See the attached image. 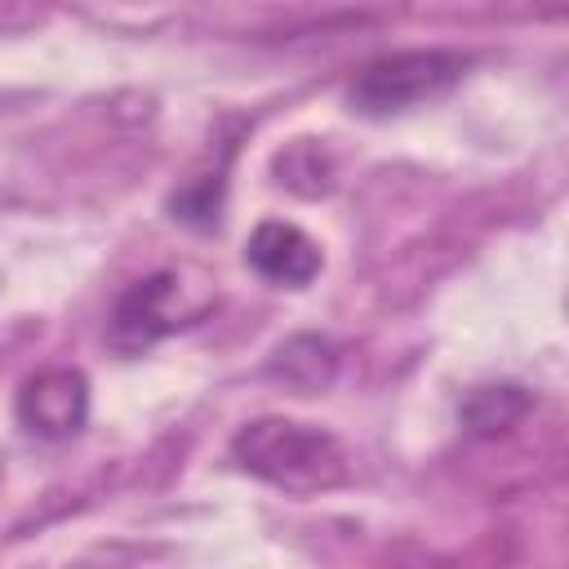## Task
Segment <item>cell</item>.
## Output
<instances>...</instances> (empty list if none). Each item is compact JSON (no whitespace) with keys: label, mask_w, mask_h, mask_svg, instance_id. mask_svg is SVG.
<instances>
[{"label":"cell","mask_w":569,"mask_h":569,"mask_svg":"<svg viewBox=\"0 0 569 569\" xmlns=\"http://www.w3.org/2000/svg\"><path fill=\"white\" fill-rule=\"evenodd\" d=\"M213 298H218L213 280L196 267L151 271L116 298L111 320H107V347L116 356H142L160 338L204 320L213 311Z\"/></svg>","instance_id":"obj_2"},{"label":"cell","mask_w":569,"mask_h":569,"mask_svg":"<svg viewBox=\"0 0 569 569\" xmlns=\"http://www.w3.org/2000/svg\"><path fill=\"white\" fill-rule=\"evenodd\" d=\"M244 262H249L262 280H271V284L307 289V284L320 276L325 253H320V244H316L302 227H293V222H284V218H267V222L253 227V236H249V244H244Z\"/></svg>","instance_id":"obj_5"},{"label":"cell","mask_w":569,"mask_h":569,"mask_svg":"<svg viewBox=\"0 0 569 569\" xmlns=\"http://www.w3.org/2000/svg\"><path fill=\"white\" fill-rule=\"evenodd\" d=\"M467 67H471V58L458 53V49L382 53V58H373L356 71V80L347 84V102H351L356 116H369V120L405 116L413 107H427V102L445 98L467 76Z\"/></svg>","instance_id":"obj_3"},{"label":"cell","mask_w":569,"mask_h":569,"mask_svg":"<svg viewBox=\"0 0 569 569\" xmlns=\"http://www.w3.org/2000/svg\"><path fill=\"white\" fill-rule=\"evenodd\" d=\"M231 458L240 462V471L298 498L329 493L347 480V449L338 445V436L316 422H298L280 413L244 422L231 436Z\"/></svg>","instance_id":"obj_1"},{"label":"cell","mask_w":569,"mask_h":569,"mask_svg":"<svg viewBox=\"0 0 569 569\" xmlns=\"http://www.w3.org/2000/svg\"><path fill=\"white\" fill-rule=\"evenodd\" d=\"M333 365H338V351H333V342L329 338H320V333H298V338H289V342H280L276 347V356H271V378H280L284 387H293V391H320L329 378H333Z\"/></svg>","instance_id":"obj_7"},{"label":"cell","mask_w":569,"mask_h":569,"mask_svg":"<svg viewBox=\"0 0 569 569\" xmlns=\"http://www.w3.org/2000/svg\"><path fill=\"white\" fill-rule=\"evenodd\" d=\"M222 196H227V160L213 169V173H200L191 182H182L173 196H169V209L178 222L196 227V231H209L218 227L222 218Z\"/></svg>","instance_id":"obj_8"},{"label":"cell","mask_w":569,"mask_h":569,"mask_svg":"<svg viewBox=\"0 0 569 569\" xmlns=\"http://www.w3.org/2000/svg\"><path fill=\"white\" fill-rule=\"evenodd\" d=\"M18 422L40 440H67L89 422V378L76 365H49L18 391Z\"/></svg>","instance_id":"obj_4"},{"label":"cell","mask_w":569,"mask_h":569,"mask_svg":"<svg viewBox=\"0 0 569 569\" xmlns=\"http://www.w3.org/2000/svg\"><path fill=\"white\" fill-rule=\"evenodd\" d=\"M533 409V396L516 382H485V387H471L458 405V418L467 427V436H480V440H493V436H507L516 422H525V413Z\"/></svg>","instance_id":"obj_6"}]
</instances>
